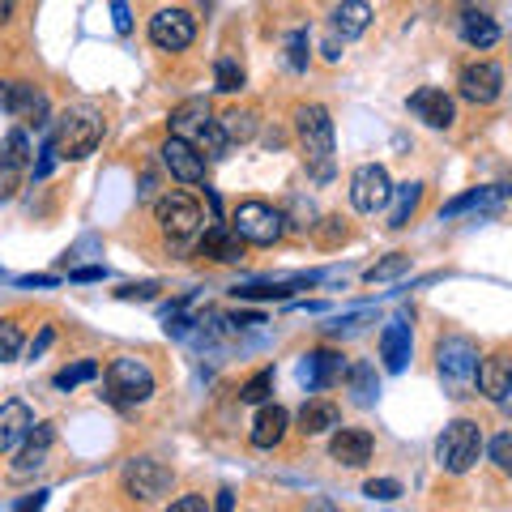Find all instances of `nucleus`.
I'll list each match as a JSON object with an SVG mask.
<instances>
[{
	"mask_svg": "<svg viewBox=\"0 0 512 512\" xmlns=\"http://www.w3.org/2000/svg\"><path fill=\"white\" fill-rule=\"evenodd\" d=\"M295 133H299V146H303V158L316 180H329L333 175V120L329 111L320 103H303L295 111Z\"/></svg>",
	"mask_w": 512,
	"mask_h": 512,
	"instance_id": "obj_1",
	"label": "nucleus"
},
{
	"mask_svg": "<svg viewBox=\"0 0 512 512\" xmlns=\"http://www.w3.org/2000/svg\"><path fill=\"white\" fill-rule=\"evenodd\" d=\"M436 457H440V470H448V474L474 470L478 457H483V427L470 423V419L448 423L436 440Z\"/></svg>",
	"mask_w": 512,
	"mask_h": 512,
	"instance_id": "obj_2",
	"label": "nucleus"
},
{
	"mask_svg": "<svg viewBox=\"0 0 512 512\" xmlns=\"http://www.w3.org/2000/svg\"><path fill=\"white\" fill-rule=\"evenodd\" d=\"M436 367L448 397H470L474 389V372H478V350L470 338H444L436 350Z\"/></svg>",
	"mask_w": 512,
	"mask_h": 512,
	"instance_id": "obj_3",
	"label": "nucleus"
},
{
	"mask_svg": "<svg viewBox=\"0 0 512 512\" xmlns=\"http://www.w3.org/2000/svg\"><path fill=\"white\" fill-rule=\"evenodd\" d=\"M99 141H103V120L94 116V111H69L60 124H56V137H52V146L60 158H90L94 150H99Z\"/></svg>",
	"mask_w": 512,
	"mask_h": 512,
	"instance_id": "obj_4",
	"label": "nucleus"
},
{
	"mask_svg": "<svg viewBox=\"0 0 512 512\" xmlns=\"http://www.w3.org/2000/svg\"><path fill=\"white\" fill-rule=\"evenodd\" d=\"M154 393V372L141 359H116L107 367V397L111 402H146Z\"/></svg>",
	"mask_w": 512,
	"mask_h": 512,
	"instance_id": "obj_5",
	"label": "nucleus"
},
{
	"mask_svg": "<svg viewBox=\"0 0 512 512\" xmlns=\"http://www.w3.org/2000/svg\"><path fill=\"white\" fill-rule=\"evenodd\" d=\"M235 235L244 239V244L269 248L282 235V214L274 210V205H265V201H244L235 210Z\"/></svg>",
	"mask_w": 512,
	"mask_h": 512,
	"instance_id": "obj_6",
	"label": "nucleus"
},
{
	"mask_svg": "<svg viewBox=\"0 0 512 512\" xmlns=\"http://www.w3.org/2000/svg\"><path fill=\"white\" fill-rule=\"evenodd\" d=\"M154 218H158V227H163V235L175 239V244L201 231V210H197V201L184 197V192H167V197L154 205Z\"/></svg>",
	"mask_w": 512,
	"mask_h": 512,
	"instance_id": "obj_7",
	"label": "nucleus"
},
{
	"mask_svg": "<svg viewBox=\"0 0 512 512\" xmlns=\"http://www.w3.org/2000/svg\"><path fill=\"white\" fill-rule=\"evenodd\" d=\"M192 39H197V22L184 9H158L150 18V43L158 52H184Z\"/></svg>",
	"mask_w": 512,
	"mask_h": 512,
	"instance_id": "obj_8",
	"label": "nucleus"
},
{
	"mask_svg": "<svg viewBox=\"0 0 512 512\" xmlns=\"http://www.w3.org/2000/svg\"><path fill=\"white\" fill-rule=\"evenodd\" d=\"M389 197H393V184H389V175H384V167L367 163V167H359L355 175H350V205H355L359 214L384 210Z\"/></svg>",
	"mask_w": 512,
	"mask_h": 512,
	"instance_id": "obj_9",
	"label": "nucleus"
},
{
	"mask_svg": "<svg viewBox=\"0 0 512 512\" xmlns=\"http://www.w3.org/2000/svg\"><path fill=\"white\" fill-rule=\"evenodd\" d=\"M167 487H171V470L158 466V461H150V457H137V461H128L124 466V491L133 495L137 504L158 500Z\"/></svg>",
	"mask_w": 512,
	"mask_h": 512,
	"instance_id": "obj_10",
	"label": "nucleus"
},
{
	"mask_svg": "<svg viewBox=\"0 0 512 512\" xmlns=\"http://www.w3.org/2000/svg\"><path fill=\"white\" fill-rule=\"evenodd\" d=\"M461 99H470V103H478V107H487V103H495L500 99V90H504V73L495 69L491 60H478V64H466L461 69Z\"/></svg>",
	"mask_w": 512,
	"mask_h": 512,
	"instance_id": "obj_11",
	"label": "nucleus"
},
{
	"mask_svg": "<svg viewBox=\"0 0 512 512\" xmlns=\"http://www.w3.org/2000/svg\"><path fill=\"white\" fill-rule=\"evenodd\" d=\"M0 107H5L9 116H18V120H30L35 128L47 124V99L26 82H5L0 86Z\"/></svg>",
	"mask_w": 512,
	"mask_h": 512,
	"instance_id": "obj_12",
	"label": "nucleus"
},
{
	"mask_svg": "<svg viewBox=\"0 0 512 512\" xmlns=\"http://www.w3.org/2000/svg\"><path fill=\"white\" fill-rule=\"evenodd\" d=\"M163 167L175 175L180 184H201L205 180V158L197 154L188 137H171L163 146Z\"/></svg>",
	"mask_w": 512,
	"mask_h": 512,
	"instance_id": "obj_13",
	"label": "nucleus"
},
{
	"mask_svg": "<svg viewBox=\"0 0 512 512\" xmlns=\"http://www.w3.org/2000/svg\"><path fill=\"white\" fill-rule=\"evenodd\" d=\"M346 376V363L338 350H312V355H303L299 363V380H303V389H329L333 380H342Z\"/></svg>",
	"mask_w": 512,
	"mask_h": 512,
	"instance_id": "obj_14",
	"label": "nucleus"
},
{
	"mask_svg": "<svg viewBox=\"0 0 512 512\" xmlns=\"http://www.w3.org/2000/svg\"><path fill=\"white\" fill-rule=\"evenodd\" d=\"M410 111H414V116H419L427 128H448V124L457 120L453 99H448L444 90H436V86L414 90V94H410Z\"/></svg>",
	"mask_w": 512,
	"mask_h": 512,
	"instance_id": "obj_15",
	"label": "nucleus"
},
{
	"mask_svg": "<svg viewBox=\"0 0 512 512\" xmlns=\"http://www.w3.org/2000/svg\"><path fill=\"white\" fill-rule=\"evenodd\" d=\"M372 431H363V427H338V436H333V444H329V453H333V461H342V466H350V470H359V466H367L372 461Z\"/></svg>",
	"mask_w": 512,
	"mask_h": 512,
	"instance_id": "obj_16",
	"label": "nucleus"
},
{
	"mask_svg": "<svg viewBox=\"0 0 512 512\" xmlns=\"http://www.w3.org/2000/svg\"><path fill=\"white\" fill-rule=\"evenodd\" d=\"M52 440H56L52 423H35V427H30L22 448H18V457H13V474H35L47 461V448H52Z\"/></svg>",
	"mask_w": 512,
	"mask_h": 512,
	"instance_id": "obj_17",
	"label": "nucleus"
},
{
	"mask_svg": "<svg viewBox=\"0 0 512 512\" xmlns=\"http://www.w3.org/2000/svg\"><path fill=\"white\" fill-rule=\"evenodd\" d=\"M474 384H478V393H483V397L500 402V397L512 389V359H508V355H487V359H478Z\"/></svg>",
	"mask_w": 512,
	"mask_h": 512,
	"instance_id": "obj_18",
	"label": "nucleus"
},
{
	"mask_svg": "<svg viewBox=\"0 0 512 512\" xmlns=\"http://www.w3.org/2000/svg\"><path fill=\"white\" fill-rule=\"evenodd\" d=\"M410 350H414L410 325H406V320H389L384 333H380V359H384V367H389V372H406Z\"/></svg>",
	"mask_w": 512,
	"mask_h": 512,
	"instance_id": "obj_19",
	"label": "nucleus"
},
{
	"mask_svg": "<svg viewBox=\"0 0 512 512\" xmlns=\"http://www.w3.org/2000/svg\"><path fill=\"white\" fill-rule=\"evenodd\" d=\"M457 30H461V39H466L470 47H495L500 43V26H495V18L487 9H474V5H461Z\"/></svg>",
	"mask_w": 512,
	"mask_h": 512,
	"instance_id": "obj_20",
	"label": "nucleus"
},
{
	"mask_svg": "<svg viewBox=\"0 0 512 512\" xmlns=\"http://www.w3.org/2000/svg\"><path fill=\"white\" fill-rule=\"evenodd\" d=\"M197 252H201V256H210V261L235 265V261H244V239L235 235V227H210V231L201 235Z\"/></svg>",
	"mask_w": 512,
	"mask_h": 512,
	"instance_id": "obj_21",
	"label": "nucleus"
},
{
	"mask_svg": "<svg viewBox=\"0 0 512 512\" xmlns=\"http://www.w3.org/2000/svg\"><path fill=\"white\" fill-rule=\"evenodd\" d=\"M30 427H35V414H30L26 402H5L0 406V453L18 448Z\"/></svg>",
	"mask_w": 512,
	"mask_h": 512,
	"instance_id": "obj_22",
	"label": "nucleus"
},
{
	"mask_svg": "<svg viewBox=\"0 0 512 512\" xmlns=\"http://www.w3.org/2000/svg\"><path fill=\"white\" fill-rule=\"evenodd\" d=\"M316 282V274H308V278H269V282H248V286H235V299H291L295 291H303V286H312Z\"/></svg>",
	"mask_w": 512,
	"mask_h": 512,
	"instance_id": "obj_23",
	"label": "nucleus"
},
{
	"mask_svg": "<svg viewBox=\"0 0 512 512\" xmlns=\"http://www.w3.org/2000/svg\"><path fill=\"white\" fill-rule=\"evenodd\" d=\"M338 423H342V410L333 402H325V397H312V402L299 410V431L303 436H325V431H333Z\"/></svg>",
	"mask_w": 512,
	"mask_h": 512,
	"instance_id": "obj_24",
	"label": "nucleus"
},
{
	"mask_svg": "<svg viewBox=\"0 0 512 512\" xmlns=\"http://www.w3.org/2000/svg\"><path fill=\"white\" fill-rule=\"evenodd\" d=\"M367 26H372V5H367V0H342V5L333 9V30H338L342 39H359Z\"/></svg>",
	"mask_w": 512,
	"mask_h": 512,
	"instance_id": "obj_25",
	"label": "nucleus"
},
{
	"mask_svg": "<svg viewBox=\"0 0 512 512\" xmlns=\"http://www.w3.org/2000/svg\"><path fill=\"white\" fill-rule=\"evenodd\" d=\"M286 427H291V414H286L282 406H265L261 414H256V423H252V444L256 448H274L286 436Z\"/></svg>",
	"mask_w": 512,
	"mask_h": 512,
	"instance_id": "obj_26",
	"label": "nucleus"
},
{
	"mask_svg": "<svg viewBox=\"0 0 512 512\" xmlns=\"http://www.w3.org/2000/svg\"><path fill=\"white\" fill-rule=\"evenodd\" d=\"M205 124H210V107H205L201 99H188V103H180L171 111V133L175 137H197Z\"/></svg>",
	"mask_w": 512,
	"mask_h": 512,
	"instance_id": "obj_27",
	"label": "nucleus"
},
{
	"mask_svg": "<svg viewBox=\"0 0 512 512\" xmlns=\"http://www.w3.org/2000/svg\"><path fill=\"white\" fill-rule=\"evenodd\" d=\"M419 197H423V184H402V188H393V214H389V227L393 231H402L410 214L419 210Z\"/></svg>",
	"mask_w": 512,
	"mask_h": 512,
	"instance_id": "obj_28",
	"label": "nucleus"
},
{
	"mask_svg": "<svg viewBox=\"0 0 512 512\" xmlns=\"http://www.w3.org/2000/svg\"><path fill=\"white\" fill-rule=\"evenodd\" d=\"M350 389H355V402L359 406H372L376 402V372H372V367H367V363H355V367H350Z\"/></svg>",
	"mask_w": 512,
	"mask_h": 512,
	"instance_id": "obj_29",
	"label": "nucleus"
},
{
	"mask_svg": "<svg viewBox=\"0 0 512 512\" xmlns=\"http://www.w3.org/2000/svg\"><path fill=\"white\" fill-rule=\"evenodd\" d=\"M500 197H504V188H474V192H466V197L448 201L444 205V218H457V214L474 210V205H491V201H500Z\"/></svg>",
	"mask_w": 512,
	"mask_h": 512,
	"instance_id": "obj_30",
	"label": "nucleus"
},
{
	"mask_svg": "<svg viewBox=\"0 0 512 512\" xmlns=\"http://www.w3.org/2000/svg\"><path fill=\"white\" fill-rule=\"evenodd\" d=\"M218 128L227 133V141H252V133H256V116H252V111H227V116L218 120Z\"/></svg>",
	"mask_w": 512,
	"mask_h": 512,
	"instance_id": "obj_31",
	"label": "nucleus"
},
{
	"mask_svg": "<svg viewBox=\"0 0 512 512\" xmlns=\"http://www.w3.org/2000/svg\"><path fill=\"white\" fill-rule=\"evenodd\" d=\"M103 367L94 363V359H82V363H73V367H64V372H56V389L60 393H69V389H77V384H86V380H94Z\"/></svg>",
	"mask_w": 512,
	"mask_h": 512,
	"instance_id": "obj_32",
	"label": "nucleus"
},
{
	"mask_svg": "<svg viewBox=\"0 0 512 512\" xmlns=\"http://www.w3.org/2000/svg\"><path fill=\"white\" fill-rule=\"evenodd\" d=\"M406 269H410V256H406V252H393L389 261H380V265L367 269V282H372V286H376V282H393V278H402Z\"/></svg>",
	"mask_w": 512,
	"mask_h": 512,
	"instance_id": "obj_33",
	"label": "nucleus"
},
{
	"mask_svg": "<svg viewBox=\"0 0 512 512\" xmlns=\"http://www.w3.org/2000/svg\"><path fill=\"white\" fill-rule=\"evenodd\" d=\"M214 82H218V90L222 94H235L239 86H244V69L231 60V56H222L218 64H214Z\"/></svg>",
	"mask_w": 512,
	"mask_h": 512,
	"instance_id": "obj_34",
	"label": "nucleus"
},
{
	"mask_svg": "<svg viewBox=\"0 0 512 512\" xmlns=\"http://www.w3.org/2000/svg\"><path fill=\"white\" fill-rule=\"evenodd\" d=\"M269 393H274V367H265V372H256L248 384H244V389H239V397H244V402H265V397Z\"/></svg>",
	"mask_w": 512,
	"mask_h": 512,
	"instance_id": "obj_35",
	"label": "nucleus"
},
{
	"mask_svg": "<svg viewBox=\"0 0 512 512\" xmlns=\"http://www.w3.org/2000/svg\"><path fill=\"white\" fill-rule=\"evenodd\" d=\"M22 355V329L13 320H0V363H13Z\"/></svg>",
	"mask_w": 512,
	"mask_h": 512,
	"instance_id": "obj_36",
	"label": "nucleus"
},
{
	"mask_svg": "<svg viewBox=\"0 0 512 512\" xmlns=\"http://www.w3.org/2000/svg\"><path fill=\"white\" fill-rule=\"evenodd\" d=\"M286 60H291L295 73L308 69V35H303V30H295V35L286 39Z\"/></svg>",
	"mask_w": 512,
	"mask_h": 512,
	"instance_id": "obj_37",
	"label": "nucleus"
},
{
	"mask_svg": "<svg viewBox=\"0 0 512 512\" xmlns=\"http://www.w3.org/2000/svg\"><path fill=\"white\" fill-rule=\"evenodd\" d=\"M18 188H22V167L0 158V201H13V192Z\"/></svg>",
	"mask_w": 512,
	"mask_h": 512,
	"instance_id": "obj_38",
	"label": "nucleus"
},
{
	"mask_svg": "<svg viewBox=\"0 0 512 512\" xmlns=\"http://www.w3.org/2000/svg\"><path fill=\"white\" fill-rule=\"evenodd\" d=\"M491 461L512 478V431H504V436L491 440Z\"/></svg>",
	"mask_w": 512,
	"mask_h": 512,
	"instance_id": "obj_39",
	"label": "nucleus"
},
{
	"mask_svg": "<svg viewBox=\"0 0 512 512\" xmlns=\"http://www.w3.org/2000/svg\"><path fill=\"white\" fill-rule=\"evenodd\" d=\"M363 495L367 500H397V495H402V483H397V478H372V483L363 487Z\"/></svg>",
	"mask_w": 512,
	"mask_h": 512,
	"instance_id": "obj_40",
	"label": "nucleus"
},
{
	"mask_svg": "<svg viewBox=\"0 0 512 512\" xmlns=\"http://www.w3.org/2000/svg\"><path fill=\"white\" fill-rule=\"evenodd\" d=\"M5 163H18V167H26V158H30V141H26V133H9V141H5Z\"/></svg>",
	"mask_w": 512,
	"mask_h": 512,
	"instance_id": "obj_41",
	"label": "nucleus"
},
{
	"mask_svg": "<svg viewBox=\"0 0 512 512\" xmlns=\"http://www.w3.org/2000/svg\"><path fill=\"white\" fill-rule=\"evenodd\" d=\"M111 18H116L120 35H128V30H133V18H128V0H111Z\"/></svg>",
	"mask_w": 512,
	"mask_h": 512,
	"instance_id": "obj_42",
	"label": "nucleus"
},
{
	"mask_svg": "<svg viewBox=\"0 0 512 512\" xmlns=\"http://www.w3.org/2000/svg\"><path fill=\"white\" fill-rule=\"evenodd\" d=\"M116 295H120V299H154V295H158V286H154V282H141V286H120Z\"/></svg>",
	"mask_w": 512,
	"mask_h": 512,
	"instance_id": "obj_43",
	"label": "nucleus"
},
{
	"mask_svg": "<svg viewBox=\"0 0 512 512\" xmlns=\"http://www.w3.org/2000/svg\"><path fill=\"white\" fill-rule=\"evenodd\" d=\"M210 504H205V495H184V500H175L171 512H205Z\"/></svg>",
	"mask_w": 512,
	"mask_h": 512,
	"instance_id": "obj_44",
	"label": "nucleus"
},
{
	"mask_svg": "<svg viewBox=\"0 0 512 512\" xmlns=\"http://www.w3.org/2000/svg\"><path fill=\"white\" fill-rule=\"evenodd\" d=\"M103 274H107V269H99V265H90V269H73V274H69V278H73V282H99Z\"/></svg>",
	"mask_w": 512,
	"mask_h": 512,
	"instance_id": "obj_45",
	"label": "nucleus"
},
{
	"mask_svg": "<svg viewBox=\"0 0 512 512\" xmlns=\"http://www.w3.org/2000/svg\"><path fill=\"white\" fill-rule=\"evenodd\" d=\"M52 338H56V333H52V329H43V333H39V338H35V342H30V359H39V355H43V350H47V346H52Z\"/></svg>",
	"mask_w": 512,
	"mask_h": 512,
	"instance_id": "obj_46",
	"label": "nucleus"
},
{
	"mask_svg": "<svg viewBox=\"0 0 512 512\" xmlns=\"http://www.w3.org/2000/svg\"><path fill=\"white\" fill-rule=\"evenodd\" d=\"M235 508V495L231 491H218V512H231Z\"/></svg>",
	"mask_w": 512,
	"mask_h": 512,
	"instance_id": "obj_47",
	"label": "nucleus"
},
{
	"mask_svg": "<svg viewBox=\"0 0 512 512\" xmlns=\"http://www.w3.org/2000/svg\"><path fill=\"white\" fill-rule=\"evenodd\" d=\"M56 278H47V274H30V278H22V286H52Z\"/></svg>",
	"mask_w": 512,
	"mask_h": 512,
	"instance_id": "obj_48",
	"label": "nucleus"
},
{
	"mask_svg": "<svg viewBox=\"0 0 512 512\" xmlns=\"http://www.w3.org/2000/svg\"><path fill=\"white\" fill-rule=\"evenodd\" d=\"M13 18V0H0V26H5Z\"/></svg>",
	"mask_w": 512,
	"mask_h": 512,
	"instance_id": "obj_49",
	"label": "nucleus"
},
{
	"mask_svg": "<svg viewBox=\"0 0 512 512\" xmlns=\"http://www.w3.org/2000/svg\"><path fill=\"white\" fill-rule=\"evenodd\" d=\"M338 56H342V52H338V39H329V43H325V60H338Z\"/></svg>",
	"mask_w": 512,
	"mask_h": 512,
	"instance_id": "obj_50",
	"label": "nucleus"
},
{
	"mask_svg": "<svg viewBox=\"0 0 512 512\" xmlns=\"http://www.w3.org/2000/svg\"><path fill=\"white\" fill-rule=\"evenodd\" d=\"M500 406H504V410H508V414H512V389H508V393H504V397H500Z\"/></svg>",
	"mask_w": 512,
	"mask_h": 512,
	"instance_id": "obj_51",
	"label": "nucleus"
}]
</instances>
